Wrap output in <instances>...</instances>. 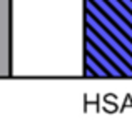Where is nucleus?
<instances>
[{"mask_svg":"<svg viewBox=\"0 0 132 130\" xmlns=\"http://www.w3.org/2000/svg\"><path fill=\"white\" fill-rule=\"evenodd\" d=\"M105 2H107V3H109V5H110V7H112V8H114V10H115V12H117V13H119V15L132 27V13L119 2V0H105Z\"/></svg>","mask_w":132,"mask_h":130,"instance_id":"6","label":"nucleus"},{"mask_svg":"<svg viewBox=\"0 0 132 130\" xmlns=\"http://www.w3.org/2000/svg\"><path fill=\"white\" fill-rule=\"evenodd\" d=\"M85 7H87V12H89V13H90V15H92L97 22H99L100 25H102L104 29H107V32L110 33L115 40L122 42L124 48H126L129 53H132V42H131V40H129L124 33L120 32V30H119V29H117V27H115V25H114V24H112V22H110V20H109L104 13H102V12H100V10L95 7V5H94V3H92V2H90V0H87V2H85Z\"/></svg>","mask_w":132,"mask_h":130,"instance_id":"1","label":"nucleus"},{"mask_svg":"<svg viewBox=\"0 0 132 130\" xmlns=\"http://www.w3.org/2000/svg\"><path fill=\"white\" fill-rule=\"evenodd\" d=\"M85 22H87V27H90V29H92V30H94V32L102 38V40H105V42L112 47V50H114L115 53H119V55H120V59H122L126 64H129L132 67V55H129V52H127L122 45H119V43H117V40L107 32V30H104V27L100 25V24L94 18V17H92V15H90V13H89V12H87V15H85Z\"/></svg>","mask_w":132,"mask_h":130,"instance_id":"2","label":"nucleus"},{"mask_svg":"<svg viewBox=\"0 0 132 130\" xmlns=\"http://www.w3.org/2000/svg\"><path fill=\"white\" fill-rule=\"evenodd\" d=\"M119 2H120V3H122V5L132 13V0H119Z\"/></svg>","mask_w":132,"mask_h":130,"instance_id":"8","label":"nucleus"},{"mask_svg":"<svg viewBox=\"0 0 132 130\" xmlns=\"http://www.w3.org/2000/svg\"><path fill=\"white\" fill-rule=\"evenodd\" d=\"M90 2L99 8L100 12H102L115 27H119L122 32L126 33V37H127L129 40H132V27L119 15V13H117V12H115V10H114V8H112V7H110V5H109V3H107V2H105V0H90Z\"/></svg>","mask_w":132,"mask_h":130,"instance_id":"4","label":"nucleus"},{"mask_svg":"<svg viewBox=\"0 0 132 130\" xmlns=\"http://www.w3.org/2000/svg\"><path fill=\"white\" fill-rule=\"evenodd\" d=\"M85 62H87V65L94 70V73H95V75H99V77H105V75H107V72H105L104 68H100L97 64H94V60L90 59V55H87V57H85Z\"/></svg>","mask_w":132,"mask_h":130,"instance_id":"7","label":"nucleus"},{"mask_svg":"<svg viewBox=\"0 0 132 130\" xmlns=\"http://www.w3.org/2000/svg\"><path fill=\"white\" fill-rule=\"evenodd\" d=\"M85 48H87V53H89V55H94V57L97 59V62L100 64V67H104V70H105L109 75H112V77H120V75H122L117 68H114V65L110 64V62L102 55V52H99V50L90 43V42H87V43H85Z\"/></svg>","mask_w":132,"mask_h":130,"instance_id":"5","label":"nucleus"},{"mask_svg":"<svg viewBox=\"0 0 132 130\" xmlns=\"http://www.w3.org/2000/svg\"><path fill=\"white\" fill-rule=\"evenodd\" d=\"M85 35H87L89 42H94V43H95V47L99 48V52L105 53L112 64L117 65V68H119V72H120L122 75H126V77H132V68H129V67H127V64H126V62L119 57V55H115V52H114V50H110L107 45H104V40H102V38H100V37L94 32L90 27H87V29H85Z\"/></svg>","mask_w":132,"mask_h":130,"instance_id":"3","label":"nucleus"}]
</instances>
